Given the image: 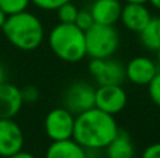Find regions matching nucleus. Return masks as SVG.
<instances>
[{
    "label": "nucleus",
    "instance_id": "f257e3e1",
    "mask_svg": "<svg viewBox=\"0 0 160 158\" xmlns=\"http://www.w3.org/2000/svg\"><path fill=\"white\" fill-rule=\"evenodd\" d=\"M118 132L115 116L94 106L76 115L73 140L87 151H98L104 150Z\"/></svg>",
    "mask_w": 160,
    "mask_h": 158
},
{
    "label": "nucleus",
    "instance_id": "f03ea898",
    "mask_svg": "<svg viewBox=\"0 0 160 158\" xmlns=\"http://www.w3.org/2000/svg\"><path fill=\"white\" fill-rule=\"evenodd\" d=\"M2 31L16 49L24 52L38 49L45 38V28L39 17L27 10L7 16Z\"/></svg>",
    "mask_w": 160,
    "mask_h": 158
},
{
    "label": "nucleus",
    "instance_id": "7ed1b4c3",
    "mask_svg": "<svg viewBox=\"0 0 160 158\" xmlns=\"http://www.w3.org/2000/svg\"><path fill=\"white\" fill-rule=\"evenodd\" d=\"M48 45L53 55L66 63H78L87 56L84 31L76 24L58 22L48 35Z\"/></svg>",
    "mask_w": 160,
    "mask_h": 158
},
{
    "label": "nucleus",
    "instance_id": "20e7f679",
    "mask_svg": "<svg viewBox=\"0 0 160 158\" xmlns=\"http://www.w3.org/2000/svg\"><path fill=\"white\" fill-rule=\"evenodd\" d=\"M86 55L90 59H107L117 52L119 46V35L114 25H102L94 22L84 31Z\"/></svg>",
    "mask_w": 160,
    "mask_h": 158
},
{
    "label": "nucleus",
    "instance_id": "39448f33",
    "mask_svg": "<svg viewBox=\"0 0 160 158\" xmlns=\"http://www.w3.org/2000/svg\"><path fill=\"white\" fill-rule=\"evenodd\" d=\"M75 119L76 115H73L65 106H58V108L51 109L44 120V129L48 139L51 142L73 139Z\"/></svg>",
    "mask_w": 160,
    "mask_h": 158
},
{
    "label": "nucleus",
    "instance_id": "423d86ee",
    "mask_svg": "<svg viewBox=\"0 0 160 158\" xmlns=\"http://www.w3.org/2000/svg\"><path fill=\"white\" fill-rule=\"evenodd\" d=\"M96 105V88L86 81H75L66 88L63 94V106L73 115L94 108Z\"/></svg>",
    "mask_w": 160,
    "mask_h": 158
},
{
    "label": "nucleus",
    "instance_id": "0eeeda50",
    "mask_svg": "<svg viewBox=\"0 0 160 158\" xmlns=\"http://www.w3.org/2000/svg\"><path fill=\"white\" fill-rule=\"evenodd\" d=\"M88 72L98 86L108 84H122L127 78L125 66L118 60L107 59H90Z\"/></svg>",
    "mask_w": 160,
    "mask_h": 158
},
{
    "label": "nucleus",
    "instance_id": "6e6552de",
    "mask_svg": "<svg viewBox=\"0 0 160 158\" xmlns=\"http://www.w3.org/2000/svg\"><path fill=\"white\" fill-rule=\"evenodd\" d=\"M128 95L122 84L98 86L96 88V108L115 116L127 106Z\"/></svg>",
    "mask_w": 160,
    "mask_h": 158
},
{
    "label": "nucleus",
    "instance_id": "1a4fd4ad",
    "mask_svg": "<svg viewBox=\"0 0 160 158\" xmlns=\"http://www.w3.org/2000/svg\"><path fill=\"white\" fill-rule=\"evenodd\" d=\"M24 147V133L14 119H0V157L8 158Z\"/></svg>",
    "mask_w": 160,
    "mask_h": 158
},
{
    "label": "nucleus",
    "instance_id": "9d476101",
    "mask_svg": "<svg viewBox=\"0 0 160 158\" xmlns=\"http://www.w3.org/2000/svg\"><path fill=\"white\" fill-rule=\"evenodd\" d=\"M158 72V64L146 56H138V58L131 59L125 66L127 78L136 86H148Z\"/></svg>",
    "mask_w": 160,
    "mask_h": 158
},
{
    "label": "nucleus",
    "instance_id": "9b49d317",
    "mask_svg": "<svg viewBox=\"0 0 160 158\" xmlns=\"http://www.w3.org/2000/svg\"><path fill=\"white\" fill-rule=\"evenodd\" d=\"M22 105L21 88L8 81L0 84V119H14Z\"/></svg>",
    "mask_w": 160,
    "mask_h": 158
},
{
    "label": "nucleus",
    "instance_id": "f8f14e48",
    "mask_svg": "<svg viewBox=\"0 0 160 158\" xmlns=\"http://www.w3.org/2000/svg\"><path fill=\"white\" fill-rule=\"evenodd\" d=\"M152 20L149 8L146 4H127L122 6L121 18L119 21L124 24L125 28H128L132 32L139 34Z\"/></svg>",
    "mask_w": 160,
    "mask_h": 158
},
{
    "label": "nucleus",
    "instance_id": "ddd939ff",
    "mask_svg": "<svg viewBox=\"0 0 160 158\" xmlns=\"http://www.w3.org/2000/svg\"><path fill=\"white\" fill-rule=\"evenodd\" d=\"M121 0H94L90 13L96 24L114 25L121 18Z\"/></svg>",
    "mask_w": 160,
    "mask_h": 158
},
{
    "label": "nucleus",
    "instance_id": "4468645a",
    "mask_svg": "<svg viewBox=\"0 0 160 158\" xmlns=\"http://www.w3.org/2000/svg\"><path fill=\"white\" fill-rule=\"evenodd\" d=\"M45 158H88L87 150L73 139L52 142L47 148Z\"/></svg>",
    "mask_w": 160,
    "mask_h": 158
},
{
    "label": "nucleus",
    "instance_id": "2eb2a0df",
    "mask_svg": "<svg viewBox=\"0 0 160 158\" xmlns=\"http://www.w3.org/2000/svg\"><path fill=\"white\" fill-rule=\"evenodd\" d=\"M104 150L107 158H135V146L127 132L121 129Z\"/></svg>",
    "mask_w": 160,
    "mask_h": 158
},
{
    "label": "nucleus",
    "instance_id": "dca6fc26",
    "mask_svg": "<svg viewBox=\"0 0 160 158\" xmlns=\"http://www.w3.org/2000/svg\"><path fill=\"white\" fill-rule=\"evenodd\" d=\"M141 42L148 50H156L160 48V17H152L149 24L139 32Z\"/></svg>",
    "mask_w": 160,
    "mask_h": 158
},
{
    "label": "nucleus",
    "instance_id": "f3484780",
    "mask_svg": "<svg viewBox=\"0 0 160 158\" xmlns=\"http://www.w3.org/2000/svg\"><path fill=\"white\" fill-rule=\"evenodd\" d=\"M56 16H58L59 22H65V24H75L76 17H78L79 8L75 3L68 2L62 4L59 8H56Z\"/></svg>",
    "mask_w": 160,
    "mask_h": 158
},
{
    "label": "nucleus",
    "instance_id": "a211bd4d",
    "mask_svg": "<svg viewBox=\"0 0 160 158\" xmlns=\"http://www.w3.org/2000/svg\"><path fill=\"white\" fill-rule=\"evenodd\" d=\"M31 0H0V7L7 16L25 11L30 6Z\"/></svg>",
    "mask_w": 160,
    "mask_h": 158
},
{
    "label": "nucleus",
    "instance_id": "6ab92c4d",
    "mask_svg": "<svg viewBox=\"0 0 160 158\" xmlns=\"http://www.w3.org/2000/svg\"><path fill=\"white\" fill-rule=\"evenodd\" d=\"M148 91H149V97L153 101V104L160 108V70L156 73L153 80L148 84Z\"/></svg>",
    "mask_w": 160,
    "mask_h": 158
},
{
    "label": "nucleus",
    "instance_id": "aec40b11",
    "mask_svg": "<svg viewBox=\"0 0 160 158\" xmlns=\"http://www.w3.org/2000/svg\"><path fill=\"white\" fill-rule=\"evenodd\" d=\"M75 24L78 25L80 30L87 31L88 28L94 24V18H93V16H91L90 10H79Z\"/></svg>",
    "mask_w": 160,
    "mask_h": 158
},
{
    "label": "nucleus",
    "instance_id": "412c9836",
    "mask_svg": "<svg viewBox=\"0 0 160 158\" xmlns=\"http://www.w3.org/2000/svg\"><path fill=\"white\" fill-rule=\"evenodd\" d=\"M68 2H72V0H31L34 6L45 11H55L56 8H59Z\"/></svg>",
    "mask_w": 160,
    "mask_h": 158
},
{
    "label": "nucleus",
    "instance_id": "4be33fe9",
    "mask_svg": "<svg viewBox=\"0 0 160 158\" xmlns=\"http://www.w3.org/2000/svg\"><path fill=\"white\" fill-rule=\"evenodd\" d=\"M21 95L24 104H34L39 100V90L34 86H25L21 88Z\"/></svg>",
    "mask_w": 160,
    "mask_h": 158
},
{
    "label": "nucleus",
    "instance_id": "5701e85b",
    "mask_svg": "<svg viewBox=\"0 0 160 158\" xmlns=\"http://www.w3.org/2000/svg\"><path fill=\"white\" fill-rule=\"evenodd\" d=\"M141 158H160V142L148 146L142 153Z\"/></svg>",
    "mask_w": 160,
    "mask_h": 158
},
{
    "label": "nucleus",
    "instance_id": "b1692460",
    "mask_svg": "<svg viewBox=\"0 0 160 158\" xmlns=\"http://www.w3.org/2000/svg\"><path fill=\"white\" fill-rule=\"evenodd\" d=\"M8 158H37V157L34 156V154L28 153V151L21 150V151H18V153H16V154H14V156L8 157Z\"/></svg>",
    "mask_w": 160,
    "mask_h": 158
},
{
    "label": "nucleus",
    "instance_id": "393cba45",
    "mask_svg": "<svg viewBox=\"0 0 160 158\" xmlns=\"http://www.w3.org/2000/svg\"><path fill=\"white\" fill-rule=\"evenodd\" d=\"M4 81H7V72H6V67L3 66V63L0 62V84H3Z\"/></svg>",
    "mask_w": 160,
    "mask_h": 158
},
{
    "label": "nucleus",
    "instance_id": "a878e982",
    "mask_svg": "<svg viewBox=\"0 0 160 158\" xmlns=\"http://www.w3.org/2000/svg\"><path fill=\"white\" fill-rule=\"evenodd\" d=\"M6 20H7V14L3 11V8L0 7V30L3 28V25H4V22H6Z\"/></svg>",
    "mask_w": 160,
    "mask_h": 158
},
{
    "label": "nucleus",
    "instance_id": "bb28decb",
    "mask_svg": "<svg viewBox=\"0 0 160 158\" xmlns=\"http://www.w3.org/2000/svg\"><path fill=\"white\" fill-rule=\"evenodd\" d=\"M127 4H146L149 0H124Z\"/></svg>",
    "mask_w": 160,
    "mask_h": 158
},
{
    "label": "nucleus",
    "instance_id": "cd10ccee",
    "mask_svg": "<svg viewBox=\"0 0 160 158\" xmlns=\"http://www.w3.org/2000/svg\"><path fill=\"white\" fill-rule=\"evenodd\" d=\"M149 3H150V4H152L155 8L160 10V0H149Z\"/></svg>",
    "mask_w": 160,
    "mask_h": 158
},
{
    "label": "nucleus",
    "instance_id": "c85d7f7f",
    "mask_svg": "<svg viewBox=\"0 0 160 158\" xmlns=\"http://www.w3.org/2000/svg\"><path fill=\"white\" fill-rule=\"evenodd\" d=\"M156 53H158V63H159V66H160V48L156 50Z\"/></svg>",
    "mask_w": 160,
    "mask_h": 158
}]
</instances>
